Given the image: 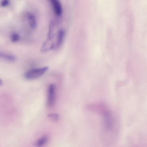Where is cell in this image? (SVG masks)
Segmentation results:
<instances>
[{
	"label": "cell",
	"instance_id": "obj_14",
	"mask_svg": "<svg viewBox=\"0 0 147 147\" xmlns=\"http://www.w3.org/2000/svg\"><path fill=\"white\" fill-rule=\"evenodd\" d=\"M2 83L3 82L2 80L0 79V86H1L2 85Z\"/></svg>",
	"mask_w": 147,
	"mask_h": 147
},
{
	"label": "cell",
	"instance_id": "obj_13",
	"mask_svg": "<svg viewBox=\"0 0 147 147\" xmlns=\"http://www.w3.org/2000/svg\"><path fill=\"white\" fill-rule=\"evenodd\" d=\"M9 3V0H1L0 3V5L2 7H5L8 5Z\"/></svg>",
	"mask_w": 147,
	"mask_h": 147
},
{
	"label": "cell",
	"instance_id": "obj_1",
	"mask_svg": "<svg viewBox=\"0 0 147 147\" xmlns=\"http://www.w3.org/2000/svg\"><path fill=\"white\" fill-rule=\"evenodd\" d=\"M100 115L103 118V136L107 141L114 140L117 133V124L114 116L109 108Z\"/></svg>",
	"mask_w": 147,
	"mask_h": 147
},
{
	"label": "cell",
	"instance_id": "obj_8",
	"mask_svg": "<svg viewBox=\"0 0 147 147\" xmlns=\"http://www.w3.org/2000/svg\"><path fill=\"white\" fill-rule=\"evenodd\" d=\"M65 35V31L63 29H60L57 34V40L55 48H58L61 45Z\"/></svg>",
	"mask_w": 147,
	"mask_h": 147
},
{
	"label": "cell",
	"instance_id": "obj_2",
	"mask_svg": "<svg viewBox=\"0 0 147 147\" xmlns=\"http://www.w3.org/2000/svg\"><path fill=\"white\" fill-rule=\"evenodd\" d=\"M48 69L49 67L47 66L31 69L26 71L24 74V76L28 80L36 79L42 76Z\"/></svg>",
	"mask_w": 147,
	"mask_h": 147
},
{
	"label": "cell",
	"instance_id": "obj_7",
	"mask_svg": "<svg viewBox=\"0 0 147 147\" xmlns=\"http://www.w3.org/2000/svg\"><path fill=\"white\" fill-rule=\"evenodd\" d=\"M0 59L9 62H13L16 60V57L14 55L0 51Z\"/></svg>",
	"mask_w": 147,
	"mask_h": 147
},
{
	"label": "cell",
	"instance_id": "obj_11",
	"mask_svg": "<svg viewBox=\"0 0 147 147\" xmlns=\"http://www.w3.org/2000/svg\"><path fill=\"white\" fill-rule=\"evenodd\" d=\"M10 39L13 42H16L19 40L20 36L18 33L16 32L13 33L11 35Z\"/></svg>",
	"mask_w": 147,
	"mask_h": 147
},
{
	"label": "cell",
	"instance_id": "obj_6",
	"mask_svg": "<svg viewBox=\"0 0 147 147\" xmlns=\"http://www.w3.org/2000/svg\"><path fill=\"white\" fill-rule=\"evenodd\" d=\"M27 17L30 27L33 29L36 28L37 26V23L34 14L31 12H28L27 13Z\"/></svg>",
	"mask_w": 147,
	"mask_h": 147
},
{
	"label": "cell",
	"instance_id": "obj_4",
	"mask_svg": "<svg viewBox=\"0 0 147 147\" xmlns=\"http://www.w3.org/2000/svg\"><path fill=\"white\" fill-rule=\"evenodd\" d=\"M55 86L53 84H50L49 87L47 100V105L51 107L53 104L54 100Z\"/></svg>",
	"mask_w": 147,
	"mask_h": 147
},
{
	"label": "cell",
	"instance_id": "obj_12",
	"mask_svg": "<svg viewBox=\"0 0 147 147\" xmlns=\"http://www.w3.org/2000/svg\"><path fill=\"white\" fill-rule=\"evenodd\" d=\"M48 116L51 119L54 121L58 120L59 118V116L57 114H48Z\"/></svg>",
	"mask_w": 147,
	"mask_h": 147
},
{
	"label": "cell",
	"instance_id": "obj_5",
	"mask_svg": "<svg viewBox=\"0 0 147 147\" xmlns=\"http://www.w3.org/2000/svg\"><path fill=\"white\" fill-rule=\"evenodd\" d=\"M51 40L47 39L44 42L40 49L41 52L44 53L55 48V45Z\"/></svg>",
	"mask_w": 147,
	"mask_h": 147
},
{
	"label": "cell",
	"instance_id": "obj_3",
	"mask_svg": "<svg viewBox=\"0 0 147 147\" xmlns=\"http://www.w3.org/2000/svg\"><path fill=\"white\" fill-rule=\"evenodd\" d=\"M55 15L60 17L63 13V8L59 0H49Z\"/></svg>",
	"mask_w": 147,
	"mask_h": 147
},
{
	"label": "cell",
	"instance_id": "obj_9",
	"mask_svg": "<svg viewBox=\"0 0 147 147\" xmlns=\"http://www.w3.org/2000/svg\"><path fill=\"white\" fill-rule=\"evenodd\" d=\"M55 23L53 20L51 21L49 24L47 39L51 40L54 36V27Z\"/></svg>",
	"mask_w": 147,
	"mask_h": 147
},
{
	"label": "cell",
	"instance_id": "obj_10",
	"mask_svg": "<svg viewBox=\"0 0 147 147\" xmlns=\"http://www.w3.org/2000/svg\"><path fill=\"white\" fill-rule=\"evenodd\" d=\"M47 140V138L46 137H43L38 140L36 144L38 146H42L45 144Z\"/></svg>",
	"mask_w": 147,
	"mask_h": 147
}]
</instances>
